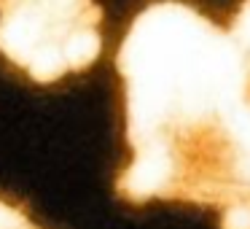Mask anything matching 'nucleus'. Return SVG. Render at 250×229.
Returning <instances> with one entry per match:
<instances>
[{"mask_svg":"<svg viewBox=\"0 0 250 229\" xmlns=\"http://www.w3.org/2000/svg\"><path fill=\"white\" fill-rule=\"evenodd\" d=\"M129 205L210 207L221 229H250V0L229 27L183 0L148 3L116 51Z\"/></svg>","mask_w":250,"mask_h":229,"instance_id":"1","label":"nucleus"},{"mask_svg":"<svg viewBox=\"0 0 250 229\" xmlns=\"http://www.w3.org/2000/svg\"><path fill=\"white\" fill-rule=\"evenodd\" d=\"M103 8L94 0H0V57L35 84L97 62Z\"/></svg>","mask_w":250,"mask_h":229,"instance_id":"2","label":"nucleus"},{"mask_svg":"<svg viewBox=\"0 0 250 229\" xmlns=\"http://www.w3.org/2000/svg\"><path fill=\"white\" fill-rule=\"evenodd\" d=\"M0 229H41L22 207L0 200Z\"/></svg>","mask_w":250,"mask_h":229,"instance_id":"3","label":"nucleus"}]
</instances>
